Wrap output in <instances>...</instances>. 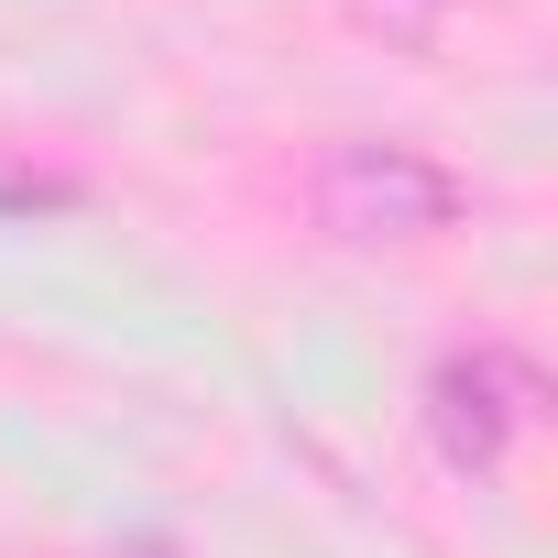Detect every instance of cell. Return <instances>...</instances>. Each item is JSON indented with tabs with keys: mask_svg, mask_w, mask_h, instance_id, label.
<instances>
[{
	"mask_svg": "<svg viewBox=\"0 0 558 558\" xmlns=\"http://www.w3.org/2000/svg\"><path fill=\"white\" fill-rule=\"evenodd\" d=\"M307 197H318V219L340 241H427V230L460 219V175L405 154V143H340L307 175Z\"/></svg>",
	"mask_w": 558,
	"mask_h": 558,
	"instance_id": "6da1fadb",
	"label": "cell"
},
{
	"mask_svg": "<svg viewBox=\"0 0 558 558\" xmlns=\"http://www.w3.org/2000/svg\"><path fill=\"white\" fill-rule=\"evenodd\" d=\"M525 416H536V373L504 362V351H460V362L427 373V438H438L449 471H493Z\"/></svg>",
	"mask_w": 558,
	"mask_h": 558,
	"instance_id": "7a4b0ae2",
	"label": "cell"
},
{
	"mask_svg": "<svg viewBox=\"0 0 558 558\" xmlns=\"http://www.w3.org/2000/svg\"><path fill=\"white\" fill-rule=\"evenodd\" d=\"M77 186L66 175H12V165H0V208H66Z\"/></svg>",
	"mask_w": 558,
	"mask_h": 558,
	"instance_id": "3957f363",
	"label": "cell"
}]
</instances>
